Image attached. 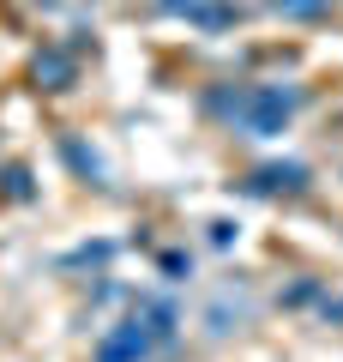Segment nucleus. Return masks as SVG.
<instances>
[{
    "label": "nucleus",
    "instance_id": "f257e3e1",
    "mask_svg": "<svg viewBox=\"0 0 343 362\" xmlns=\"http://www.w3.org/2000/svg\"><path fill=\"white\" fill-rule=\"evenodd\" d=\"M265 187H301V163H283V169H265Z\"/></svg>",
    "mask_w": 343,
    "mask_h": 362
},
{
    "label": "nucleus",
    "instance_id": "f03ea898",
    "mask_svg": "<svg viewBox=\"0 0 343 362\" xmlns=\"http://www.w3.org/2000/svg\"><path fill=\"white\" fill-rule=\"evenodd\" d=\"M283 13H319V6H325V0H277Z\"/></svg>",
    "mask_w": 343,
    "mask_h": 362
},
{
    "label": "nucleus",
    "instance_id": "7ed1b4c3",
    "mask_svg": "<svg viewBox=\"0 0 343 362\" xmlns=\"http://www.w3.org/2000/svg\"><path fill=\"white\" fill-rule=\"evenodd\" d=\"M37 73H49V78H66V61H61V54H49V61H37Z\"/></svg>",
    "mask_w": 343,
    "mask_h": 362
}]
</instances>
